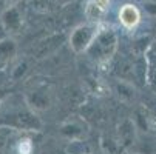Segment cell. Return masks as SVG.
Returning <instances> with one entry per match:
<instances>
[{"label": "cell", "instance_id": "7", "mask_svg": "<svg viewBox=\"0 0 156 154\" xmlns=\"http://www.w3.org/2000/svg\"><path fill=\"white\" fill-rule=\"evenodd\" d=\"M19 149H20V154H30L31 152V143H30V140H23V142L19 145Z\"/></svg>", "mask_w": 156, "mask_h": 154}, {"label": "cell", "instance_id": "5", "mask_svg": "<svg viewBox=\"0 0 156 154\" xmlns=\"http://www.w3.org/2000/svg\"><path fill=\"white\" fill-rule=\"evenodd\" d=\"M2 22H3L5 29L17 31L22 25V15H20V12L16 6H8V9L2 15Z\"/></svg>", "mask_w": 156, "mask_h": 154}, {"label": "cell", "instance_id": "4", "mask_svg": "<svg viewBox=\"0 0 156 154\" xmlns=\"http://www.w3.org/2000/svg\"><path fill=\"white\" fill-rule=\"evenodd\" d=\"M139 20H141V12H139V9L135 5L125 3L124 6H121V9H119V22L122 23L124 28L133 29L135 26H138Z\"/></svg>", "mask_w": 156, "mask_h": 154}, {"label": "cell", "instance_id": "1", "mask_svg": "<svg viewBox=\"0 0 156 154\" xmlns=\"http://www.w3.org/2000/svg\"><path fill=\"white\" fill-rule=\"evenodd\" d=\"M116 34L111 31V29H99L96 39L93 40L91 46L88 48L90 54L98 59V60H105L108 57H111V54L115 53L116 50Z\"/></svg>", "mask_w": 156, "mask_h": 154}, {"label": "cell", "instance_id": "8", "mask_svg": "<svg viewBox=\"0 0 156 154\" xmlns=\"http://www.w3.org/2000/svg\"><path fill=\"white\" fill-rule=\"evenodd\" d=\"M5 2H6V3L9 5V6H14V5H16V3L19 2V0H5Z\"/></svg>", "mask_w": 156, "mask_h": 154}, {"label": "cell", "instance_id": "2", "mask_svg": "<svg viewBox=\"0 0 156 154\" xmlns=\"http://www.w3.org/2000/svg\"><path fill=\"white\" fill-rule=\"evenodd\" d=\"M99 29H101L99 25H94V23H87V25L77 26L70 36V45L74 50V53L88 51L93 40L96 39Z\"/></svg>", "mask_w": 156, "mask_h": 154}, {"label": "cell", "instance_id": "3", "mask_svg": "<svg viewBox=\"0 0 156 154\" xmlns=\"http://www.w3.org/2000/svg\"><path fill=\"white\" fill-rule=\"evenodd\" d=\"M111 5V0H90L85 8V17L88 23L99 25V22L107 15Z\"/></svg>", "mask_w": 156, "mask_h": 154}, {"label": "cell", "instance_id": "6", "mask_svg": "<svg viewBox=\"0 0 156 154\" xmlns=\"http://www.w3.org/2000/svg\"><path fill=\"white\" fill-rule=\"evenodd\" d=\"M16 53V43L9 39L0 40V70H3Z\"/></svg>", "mask_w": 156, "mask_h": 154}]
</instances>
